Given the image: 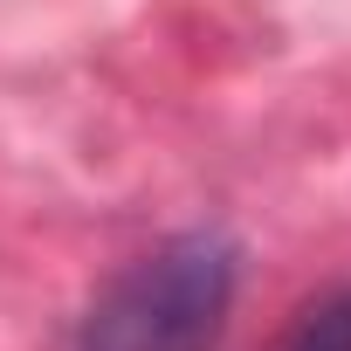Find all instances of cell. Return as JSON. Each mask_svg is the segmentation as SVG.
Instances as JSON below:
<instances>
[{
    "label": "cell",
    "instance_id": "1",
    "mask_svg": "<svg viewBox=\"0 0 351 351\" xmlns=\"http://www.w3.org/2000/svg\"><path fill=\"white\" fill-rule=\"evenodd\" d=\"M241 289V241L186 228L138 255L76 324V351H214Z\"/></svg>",
    "mask_w": 351,
    "mask_h": 351
},
{
    "label": "cell",
    "instance_id": "2",
    "mask_svg": "<svg viewBox=\"0 0 351 351\" xmlns=\"http://www.w3.org/2000/svg\"><path fill=\"white\" fill-rule=\"evenodd\" d=\"M276 351H351V289L317 296V303L296 317V330H289Z\"/></svg>",
    "mask_w": 351,
    "mask_h": 351
}]
</instances>
